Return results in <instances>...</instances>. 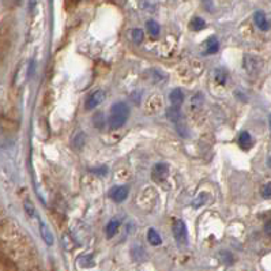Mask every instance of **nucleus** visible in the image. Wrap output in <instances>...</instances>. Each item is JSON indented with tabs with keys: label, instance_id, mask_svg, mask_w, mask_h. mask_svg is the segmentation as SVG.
<instances>
[{
	"label": "nucleus",
	"instance_id": "obj_1",
	"mask_svg": "<svg viewBox=\"0 0 271 271\" xmlns=\"http://www.w3.org/2000/svg\"><path fill=\"white\" fill-rule=\"evenodd\" d=\"M130 117V108L126 102H116L112 105L111 115H109V126L112 128H120L126 124Z\"/></svg>",
	"mask_w": 271,
	"mask_h": 271
},
{
	"label": "nucleus",
	"instance_id": "obj_15",
	"mask_svg": "<svg viewBox=\"0 0 271 271\" xmlns=\"http://www.w3.org/2000/svg\"><path fill=\"white\" fill-rule=\"evenodd\" d=\"M119 227H120V221H117V219H112V221H109V223L107 225V237H108V239L113 237V236L117 233V231H119Z\"/></svg>",
	"mask_w": 271,
	"mask_h": 271
},
{
	"label": "nucleus",
	"instance_id": "obj_5",
	"mask_svg": "<svg viewBox=\"0 0 271 271\" xmlns=\"http://www.w3.org/2000/svg\"><path fill=\"white\" fill-rule=\"evenodd\" d=\"M168 175H169V168H168L166 163H156L152 169V177L157 181H163L166 179Z\"/></svg>",
	"mask_w": 271,
	"mask_h": 271
},
{
	"label": "nucleus",
	"instance_id": "obj_9",
	"mask_svg": "<svg viewBox=\"0 0 271 271\" xmlns=\"http://www.w3.org/2000/svg\"><path fill=\"white\" fill-rule=\"evenodd\" d=\"M76 263L82 268L94 267V264H96V262H94V255H93V254H85V255L78 258Z\"/></svg>",
	"mask_w": 271,
	"mask_h": 271
},
{
	"label": "nucleus",
	"instance_id": "obj_20",
	"mask_svg": "<svg viewBox=\"0 0 271 271\" xmlns=\"http://www.w3.org/2000/svg\"><path fill=\"white\" fill-rule=\"evenodd\" d=\"M143 30H140V29H134L131 32V38L135 44H140L143 41Z\"/></svg>",
	"mask_w": 271,
	"mask_h": 271
},
{
	"label": "nucleus",
	"instance_id": "obj_27",
	"mask_svg": "<svg viewBox=\"0 0 271 271\" xmlns=\"http://www.w3.org/2000/svg\"><path fill=\"white\" fill-rule=\"evenodd\" d=\"M270 127H271V116H270Z\"/></svg>",
	"mask_w": 271,
	"mask_h": 271
},
{
	"label": "nucleus",
	"instance_id": "obj_12",
	"mask_svg": "<svg viewBox=\"0 0 271 271\" xmlns=\"http://www.w3.org/2000/svg\"><path fill=\"white\" fill-rule=\"evenodd\" d=\"M40 232H41V237L44 240L45 243L48 244V245H52L53 244V235L51 229L47 226V223L40 222Z\"/></svg>",
	"mask_w": 271,
	"mask_h": 271
},
{
	"label": "nucleus",
	"instance_id": "obj_14",
	"mask_svg": "<svg viewBox=\"0 0 271 271\" xmlns=\"http://www.w3.org/2000/svg\"><path fill=\"white\" fill-rule=\"evenodd\" d=\"M148 241L152 244V245H161V243H162V239H161L160 233H158L156 229H149Z\"/></svg>",
	"mask_w": 271,
	"mask_h": 271
},
{
	"label": "nucleus",
	"instance_id": "obj_25",
	"mask_svg": "<svg viewBox=\"0 0 271 271\" xmlns=\"http://www.w3.org/2000/svg\"><path fill=\"white\" fill-rule=\"evenodd\" d=\"M264 231H266V233H267V235L271 236V217L267 219L266 225H264Z\"/></svg>",
	"mask_w": 271,
	"mask_h": 271
},
{
	"label": "nucleus",
	"instance_id": "obj_16",
	"mask_svg": "<svg viewBox=\"0 0 271 271\" xmlns=\"http://www.w3.org/2000/svg\"><path fill=\"white\" fill-rule=\"evenodd\" d=\"M63 244H64V248L67 249V251H72L74 248L76 247V240L72 237L71 233H66V235L63 236Z\"/></svg>",
	"mask_w": 271,
	"mask_h": 271
},
{
	"label": "nucleus",
	"instance_id": "obj_2",
	"mask_svg": "<svg viewBox=\"0 0 271 271\" xmlns=\"http://www.w3.org/2000/svg\"><path fill=\"white\" fill-rule=\"evenodd\" d=\"M172 231H173V236H175V240L177 243L181 245H185L188 243L187 227L181 219H176L173 222V226H172Z\"/></svg>",
	"mask_w": 271,
	"mask_h": 271
},
{
	"label": "nucleus",
	"instance_id": "obj_18",
	"mask_svg": "<svg viewBox=\"0 0 271 271\" xmlns=\"http://www.w3.org/2000/svg\"><path fill=\"white\" fill-rule=\"evenodd\" d=\"M214 79L221 85L226 84L227 79V72L223 70V68H217L216 71H214Z\"/></svg>",
	"mask_w": 271,
	"mask_h": 271
},
{
	"label": "nucleus",
	"instance_id": "obj_19",
	"mask_svg": "<svg viewBox=\"0 0 271 271\" xmlns=\"http://www.w3.org/2000/svg\"><path fill=\"white\" fill-rule=\"evenodd\" d=\"M190 25H191L192 30H195V32L203 30V29L206 28V22H204L202 18H199V16H195V18L191 20V24Z\"/></svg>",
	"mask_w": 271,
	"mask_h": 271
},
{
	"label": "nucleus",
	"instance_id": "obj_3",
	"mask_svg": "<svg viewBox=\"0 0 271 271\" xmlns=\"http://www.w3.org/2000/svg\"><path fill=\"white\" fill-rule=\"evenodd\" d=\"M128 192H130V190H128L127 185H116L109 191V198L116 203H121L127 199Z\"/></svg>",
	"mask_w": 271,
	"mask_h": 271
},
{
	"label": "nucleus",
	"instance_id": "obj_23",
	"mask_svg": "<svg viewBox=\"0 0 271 271\" xmlns=\"http://www.w3.org/2000/svg\"><path fill=\"white\" fill-rule=\"evenodd\" d=\"M202 100H203V97H202V94H196V96L192 97V108L194 109H198L202 105Z\"/></svg>",
	"mask_w": 271,
	"mask_h": 271
},
{
	"label": "nucleus",
	"instance_id": "obj_26",
	"mask_svg": "<svg viewBox=\"0 0 271 271\" xmlns=\"http://www.w3.org/2000/svg\"><path fill=\"white\" fill-rule=\"evenodd\" d=\"M267 163H268V166L271 168V154L268 156V158H267Z\"/></svg>",
	"mask_w": 271,
	"mask_h": 271
},
{
	"label": "nucleus",
	"instance_id": "obj_22",
	"mask_svg": "<svg viewBox=\"0 0 271 271\" xmlns=\"http://www.w3.org/2000/svg\"><path fill=\"white\" fill-rule=\"evenodd\" d=\"M260 195L263 196L264 199H268V198H271V183L264 184L263 187L260 188Z\"/></svg>",
	"mask_w": 271,
	"mask_h": 271
},
{
	"label": "nucleus",
	"instance_id": "obj_7",
	"mask_svg": "<svg viewBox=\"0 0 271 271\" xmlns=\"http://www.w3.org/2000/svg\"><path fill=\"white\" fill-rule=\"evenodd\" d=\"M254 20H255V25L260 30H263V32H267L268 29H270V24H268L267 18L264 15V12L262 11H256L255 15H254Z\"/></svg>",
	"mask_w": 271,
	"mask_h": 271
},
{
	"label": "nucleus",
	"instance_id": "obj_11",
	"mask_svg": "<svg viewBox=\"0 0 271 271\" xmlns=\"http://www.w3.org/2000/svg\"><path fill=\"white\" fill-rule=\"evenodd\" d=\"M252 143H254V142H252V136L249 135V132L247 131L240 132V136H239L240 148L244 149V150H248V149H251Z\"/></svg>",
	"mask_w": 271,
	"mask_h": 271
},
{
	"label": "nucleus",
	"instance_id": "obj_13",
	"mask_svg": "<svg viewBox=\"0 0 271 271\" xmlns=\"http://www.w3.org/2000/svg\"><path fill=\"white\" fill-rule=\"evenodd\" d=\"M209 199H210V195H209L207 192H199V194L195 196V199L192 200V207L194 209L202 207Z\"/></svg>",
	"mask_w": 271,
	"mask_h": 271
},
{
	"label": "nucleus",
	"instance_id": "obj_4",
	"mask_svg": "<svg viewBox=\"0 0 271 271\" xmlns=\"http://www.w3.org/2000/svg\"><path fill=\"white\" fill-rule=\"evenodd\" d=\"M104 100H105V93L104 90H101L100 89V90H96V92L92 93V94L88 97L86 105H85V107H86L88 111H92V109L97 108V107H98V105H100Z\"/></svg>",
	"mask_w": 271,
	"mask_h": 271
},
{
	"label": "nucleus",
	"instance_id": "obj_21",
	"mask_svg": "<svg viewBox=\"0 0 271 271\" xmlns=\"http://www.w3.org/2000/svg\"><path fill=\"white\" fill-rule=\"evenodd\" d=\"M25 210H26V213L29 214V217H37V213H36V209H34V206H33V203L30 202V200H26L25 202Z\"/></svg>",
	"mask_w": 271,
	"mask_h": 271
},
{
	"label": "nucleus",
	"instance_id": "obj_6",
	"mask_svg": "<svg viewBox=\"0 0 271 271\" xmlns=\"http://www.w3.org/2000/svg\"><path fill=\"white\" fill-rule=\"evenodd\" d=\"M260 66H262L260 60L258 59V57H255V56L247 55L244 57V68H245V71L249 72V74L259 71Z\"/></svg>",
	"mask_w": 271,
	"mask_h": 271
},
{
	"label": "nucleus",
	"instance_id": "obj_8",
	"mask_svg": "<svg viewBox=\"0 0 271 271\" xmlns=\"http://www.w3.org/2000/svg\"><path fill=\"white\" fill-rule=\"evenodd\" d=\"M169 100H171V102H172V107H175V108H180L184 101L183 92H181L180 89H175V90H172L171 94H169Z\"/></svg>",
	"mask_w": 271,
	"mask_h": 271
},
{
	"label": "nucleus",
	"instance_id": "obj_17",
	"mask_svg": "<svg viewBox=\"0 0 271 271\" xmlns=\"http://www.w3.org/2000/svg\"><path fill=\"white\" fill-rule=\"evenodd\" d=\"M146 28H148L149 33H150V34H152L153 37L160 36L161 28H160V25L157 24L156 20H148V25H146Z\"/></svg>",
	"mask_w": 271,
	"mask_h": 271
},
{
	"label": "nucleus",
	"instance_id": "obj_10",
	"mask_svg": "<svg viewBox=\"0 0 271 271\" xmlns=\"http://www.w3.org/2000/svg\"><path fill=\"white\" fill-rule=\"evenodd\" d=\"M204 55H213V53L218 52L219 43L217 37H210L206 43H204Z\"/></svg>",
	"mask_w": 271,
	"mask_h": 271
},
{
	"label": "nucleus",
	"instance_id": "obj_24",
	"mask_svg": "<svg viewBox=\"0 0 271 271\" xmlns=\"http://www.w3.org/2000/svg\"><path fill=\"white\" fill-rule=\"evenodd\" d=\"M92 172H93V173H98V175H101V176H105L107 173H108V169H107L105 166L94 168V169H92Z\"/></svg>",
	"mask_w": 271,
	"mask_h": 271
}]
</instances>
